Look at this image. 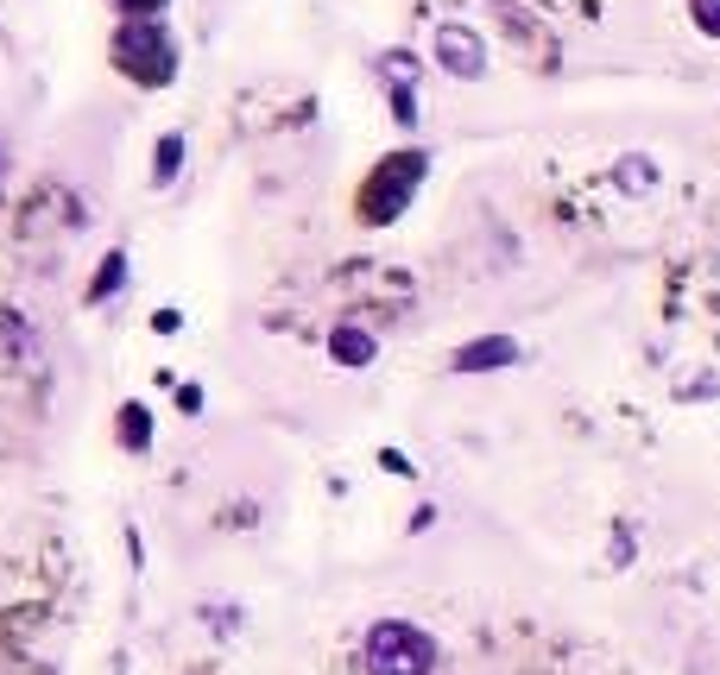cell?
<instances>
[{
	"instance_id": "obj_13",
	"label": "cell",
	"mask_w": 720,
	"mask_h": 675,
	"mask_svg": "<svg viewBox=\"0 0 720 675\" xmlns=\"http://www.w3.org/2000/svg\"><path fill=\"white\" fill-rule=\"evenodd\" d=\"M114 7H121L127 20H158V13H165L171 0H114Z\"/></svg>"
},
{
	"instance_id": "obj_7",
	"label": "cell",
	"mask_w": 720,
	"mask_h": 675,
	"mask_svg": "<svg viewBox=\"0 0 720 675\" xmlns=\"http://www.w3.org/2000/svg\"><path fill=\"white\" fill-rule=\"evenodd\" d=\"M121 449H127V454H146V449H153V410H146L139 398L121 404Z\"/></svg>"
},
{
	"instance_id": "obj_3",
	"label": "cell",
	"mask_w": 720,
	"mask_h": 675,
	"mask_svg": "<svg viewBox=\"0 0 720 675\" xmlns=\"http://www.w3.org/2000/svg\"><path fill=\"white\" fill-rule=\"evenodd\" d=\"M437 656V638L412 619H380L367 631V675H430Z\"/></svg>"
},
{
	"instance_id": "obj_4",
	"label": "cell",
	"mask_w": 720,
	"mask_h": 675,
	"mask_svg": "<svg viewBox=\"0 0 720 675\" xmlns=\"http://www.w3.org/2000/svg\"><path fill=\"white\" fill-rule=\"evenodd\" d=\"M430 57H437V70H449V76H462V82H481L487 76V38L474 32V25H462V20H449V25H437V38H430Z\"/></svg>"
},
{
	"instance_id": "obj_16",
	"label": "cell",
	"mask_w": 720,
	"mask_h": 675,
	"mask_svg": "<svg viewBox=\"0 0 720 675\" xmlns=\"http://www.w3.org/2000/svg\"><path fill=\"white\" fill-rule=\"evenodd\" d=\"M153 328H158V335H178V328H183V316H178V310H158V316H153Z\"/></svg>"
},
{
	"instance_id": "obj_14",
	"label": "cell",
	"mask_w": 720,
	"mask_h": 675,
	"mask_svg": "<svg viewBox=\"0 0 720 675\" xmlns=\"http://www.w3.org/2000/svg\"><path fill=\"white\" fill-rule=\"evenodd\" d=\"M178 410L183 417H203V385H178Z\"/></svg>"
},
{
	"instance_id": "obj_8",
	"label": "cell",
	"mask_w": 720,
	"mask_h": 675,
	"mask_svg": "<svg viewBox=\"0 0 720 675\" xmlns=\"http://www.w3.org/2000/svg\"><path fill=\"white\" fill-rule=\"evenodd\" d=\"M614 183L626 190V196H644L651 183H657V158H644V151H626L614 165Z\"/></svg>"
},
{
	"instance_id": "obj_5",
	"label": "cell",
	"mask_w": 720,
	"mask_h": 675,
	"mask_svg": "<svg viewBox=\"0 0 720 675\" xmlns=\"http://www.w3.org/2000/svg\"><path fill=\"white\" fill-rule=\"evenodd\" d=\"M525 360V348H518L513 335H474V341H462V348L449 353V373H506V367H518Z\"/></svg>"
},
{
	"instance_id": "obj_6",
	"label": "cell",
	"mask_w": 720,
	"mask_h": 675,
	"mask_svg": "<svg viewBox=\"0 0 720 675\" xmlns=\"http://www.w3.org/2000/svg\"><path fill=\"white\" fill-rule=\"evenodd\" d=\"M329 360H335V367H348V373H360V367H373V360H380V341H373L367 328L341 323L329 335Z\"/></svg>"
},
{
	"instance_id": "obj_12",
	"label": "cell",
	"mask_w": 720,
	"mask_h": 675,
	"mask_svg": "<svg viewBox=\"0 0 720 675\" xmlns=\"http://www.w3.org/2000/svg\"><path fill=\"white\" fill-rule=\"evenodd\" d=\"M392 114H398V126H417V89H412V82H398V89H392Z\"/></svg>"
},
{
	"instance_id": "obj_10",
	"label": "cell",
	"mask_w": 720,
	"mask_h": 675,
	"mask_svg": "<svg viewBox=\"0 0 720 675\" xmlns=\"http://www.w3.org/2000/svg\"><path fill=\"white\" fill-rule=\"evenodd\" d=\"M178 171H183V133H165V139L153 146V183L165 190Z\"/></svg>"
},
{
	"instance_id": "obj_1",
	"label": "cell",
	"mask_w": 720,
	"mask_h": 675,
	"mask_svg": "<svg viewBox=\"0 0 720 675\" xmlns=\"http://www.w3.org/2000/svg\"><path fill=\"white\" fill-rule=\"evenodd\" d=\"M424 177H430V151L405 146V151H392V158H380V165L367 171V183H360V222L367 227L398 222V215L412 209V196H417Z\"/></svg>"
},
{
	"instance_id": "obj_9",
	"label": "cell",
	"mask_w": 720,
	"mask_h": 675,
	"mask_svg": "<svg viewBox=\"0 0 720 675\" xmlns=\"http://www.w3.org/2000/svg\"><path fill=\"white\" fill-rule=\"evenodd\" d=\"M121 284H127V252L114 247V252H102V266H95V278H89V303H108Z\"/></svg>"
},
{
	"instance_id": "obj_15",
	"label": "cell",
	"mask_w": 720,
	"mask_h": 675,
	"mask_svg": "<svg viewBox=\"0 0 720 675\" xmlns=\"http://www.w3.org/2000/svg\"><path fill=\"white\" fill-rule=\"evenodd\" d=\"M380 468H386V474H417V468H412L398 449H380Z\"/></svg>"
},
{
	"instance_id": "obj_2",
	"label": "cell",
	"mask_w": 720,
	"mask_h": 675,
	"mask_svg": "<svg viewBox=\"0 0 720 675\" xmlns=\"http://www.w3.org/2000/svg\"><path fill=\"white\" fill-rule=\"evenodd\" d=\"M114 70H127L139 89H165L178 76V38L158 20H127L114 32Z\"/></svg>"
},
{
	"instance_id": "obj_11",
	"label": "cell",
	"mask_w": 720,
	"mask_h": 675,
	"mask_svg": "<svg viewBox=\"0 0 720 675\" xmlns=\"http://www.w3.org/2000/svg\"><path fill=\"white\" fill-rule=\"evenodd\" d=\"M689 20H695V32L720 38V0H689Z\"/></svg>"
}]
</instances>
